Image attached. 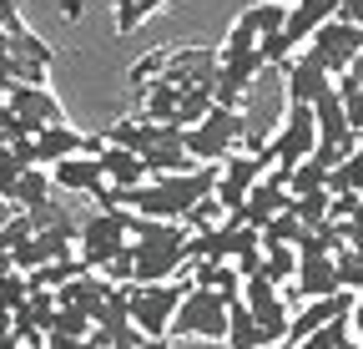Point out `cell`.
<instances>
[{"label":"cell","instance_id":"obj_37","mask_svg":"<svg viewBox=\"0 0 363 349\" xmlns=\"http://www.w3.org/2000/svg\"><path fill=\"white\" fill-rule=\"evenodd\" d=\"M136 349H172V339H147V334H142V344H136Z\"/></svg>","mask_w":363,"mask_h":349},{"label":"cell","instance_id":"obj_19","mask_svg":"<svg viewBox=\"0 0 363 349\" xmlns=\"http://www.w3.org/2000/svg\"><path fill=\"white\" fill-rule=\"evenodd\" d=\"M227 349H262V334H257V319H252V309L242 304V294L227 304V339H222Z\"/></svg>","mask_w":363,"mask_h":349},{"label":"cell","instance_id":"obj_39","mask_svg":"<svg viewBox=\"0 0 363 349\" xmlns=\"http://www.w3.org/2000/svg\"><path fill=\"white\" fill-rule=\"evenodd\" d=\"M111 349H131V344H111Z\"/></svg>","mask_w":363,"mask_h":349},{"label":"cell","instance_id":"obj_7","mask_svg":"<svg viewBox=\"0 0 363 349\" xmlns=\"http://www.w3.org/2000/svg\"><path fill=\"white\" fill-rule=\"evenodd\" d=\"M6 112L16 117V127L26 137H35L40 127H51V122H66L61 102L45 92V81H16V86H6Z\"/></svg>","mask_w":363,"mask_h":349},{"label":"cell","instance_id":"obj_38","mask_svg":"<svg viewBox=\"0 0 363 349\" xmlns=\"http://www.w3.org/2000/svg\"><path fill=\"white\" fill-rule=\"evenodd\" d=\"M272 349H293V344H288V339H283V344H272Z\"/></svg>","mask_w":363,"mask_h":349},{"label":"cell","instance_id":"obj_23","mask_svg":"<svg viewBox=\"0 0 363 349\" xmlns=\"http://www.w3.org/2000/svg\"><path fill=\"white\" fill-rule=\"evenodd\" d=\"M207 112H212V81L187 86V92L177 97V117H172V127H197Z\"/></svg>","mask_w":363,"mask_h":349},{"label":"cell","instance_id":"obj_2","mask_svg":"<svg viewBox=\"0 0 363 349\" xmlns=\"http://www.w3.org/2000/svg\"><path fill=\"white\" fill-rule=\"evenodd\" d=\"M182 142H187L192 162L222 167L227 157L247 142V117H242L238 107H217V102H212V112H207L197 127H182Z\"/></svg>","mask_w":363,"mask_h":349},{"label":"cell","instance_id":"obj_18","mask_svg":"<svg viewBox=\"0 0 363 349\" xmlns=\"http://www.w3.org/2000/svg\"><path fill=\"white\" fill-rule=\"evenodd\" d=\"M313 117H318V142H358V132L348 127V112H343L338 86L313 102Z\"/></svg>","mask_w":363,"mask_h":349},{"label":"cell","instance_id":"obj_24","mask_svg":"<svg viewBox=\"0 0 363 349\" xmlns=\"http://www.w3.org/2000/svg\"><path fill=\"white\" fill-rule=\"evenodd\" d=\"M328 203H333V193H328V188H318V193L288 198V213L298 218L303 228H323V223H328Z\"/></svg>","mask_w":363,"mask_h":349},{"label":"cell","instance_id":"obj_25","mask_svg":"<svg viewBox=\"0 0 363 349\" xmlns=\"http://www.w3.org/2000/svg\"><path fill=\"white\" fill-rule=\"evenodd\" d=\"M288 198H303V193H318V188H328V167L318 162V157H303L298 167H288Z\"/></svg>","mask_w":363,"mask_h":349},{"label":"cell","instance_id":"obj_36","mask_svg":"<svg viewBox=\"0 0 363 349\" xmlns=\"http://www.w3.org/2000/svg\"><path fill=\"white\" fill-rule=\"evenodd\" d=\"M348 329H353V339H363V294L353 299V309H348Z\"/></svg>","mask_w":363,"mask_h":349},{"label":"cell","instance_id":"obj_22","mask_svg":"<svg viewBox=\"0 0 363 349\" xmlns=\"http://www.w3.org/2000/svg\"><path fill=\"white\" fill-rule=\"evenodd\" d=\"M358 339H353V329H348V314H338V319H328L323 329H313V334H303L293 349H353Z\"/></svg>","mask_w":363,"mask_h":349},{"label":"cell","instance_id":"obj_5","mask_svg":"<svg viewBox=\"0 0 363 349\" xmlns=\"http://www.w3.org/2000/svg\"><path fill=\"white\" fill-rule=\"evenodd\" d=\"M318 152V117H313V107H288V117H283V127L267 137V147L257 152L267 167H298L303 157H313Z\"/></svg>","mask_w":363,"mask_h":349},{"label":"cell","instance_id":"obj_35","mask_svg":"<svg viewBox=\"0 0 363 349\" xmlns=\"http://www.w3.org/2000/svg\"><path fill=\"white\" fill-rule=\"evenodd\" d=\"M338 21H353V26H363V0H338Z\"/></svg>","mask_w":363,"mask_h":349},{"label":"cell","instance_id":"obj_40","mask_svg":"<svg viewBox=\"0 0 363 349\" xmlns=\"http://www.w3.org/2000/svg\"><path fill=\"white\" fill-rule=\"evenodd\" d=\"M358 198H363V188H358Z\"/></svg>","mask_w":363,"mask_h":349},{"label":"cell","instance_id":"obj_17","mask_svg":"<svg viewBox=\"0 0 363 349\" xmlns=\"http://www.w3.org/2000/svg\"><path fill=\"white\" fill-rule=\"evenodd\" d=\"M30 142H35V162H40V167H56V162H66V157H76V152H81V132H76L71 122H51V127H40Z\"/></svg>","mask_w":363,"mask_h":349},{"label":"cell","instance_id":"obj_26","mask_svg":"<svg viewBox=\"0 0 363 349\" xmlns=\"http://www.w3.org/2000/svg\"><path fill=\"white\" fill-rule=\"evenodd\" d=\"M293 274H298V248H288V243H278V248H262V279L267 284H293Z\"/></svg>","mask_w":363,"mask_h":349},{"label":"cell","instance_id":"obj_21","mask_svg":"<svg viewBox=\"0 0 363 349\" xmlns=\"http://www.w3.org/2000/svg\"><path fill=\"white\" fill-rule=\"evenodd\" d=\"M177 97H182V92H177L172 81H162V76L147 81V86H142V117H152V122H172V117H177Z\"/></svg>","mask_w":363,"mask_h":349},{"label":"cell","instance_id":"obj_34","mask_svg":"<svg viewBox=\"0 0 363 349\" xmlns=\"http://www.w3.org/2000/svg\"><path fill=\"white\" fill-rule=\"evenodd\" d=\"M45 349H86V339H76V334H61V329H45Z\"/></svg>","mask_w":363,"mask_h":349},{"label":"cell","instance_id":"obj_33","mask_svg":"<svg viewBox=\"0 0 363 349\" xmlns=\"http://www.w3.org/2000/svg\"><path fill=\"white\" fill-rule=\"evenodd\" d=\"M343 97V112H348V127L363 137V92H338Z\"/></svg>","mask_w":363,"mask_h":349},{"label":"cell","instance_id":"obj_11","mask_svg":"<svg viewBox=\"0 0 363 349\" xmlns=\"http://www.w3.org/2000/svg\"><path fill=\"white\" fill-rule=\"evenodd\" d=\"M267 71V61L257 51H238V56H217V76H212V102L217 107H242L252 92V76Z\"/></svg>","mask_w":363,"mask_h":349},{"label":"cell","instance_id":"obj_15","mask_svg":"<svg viewBox=\"0 0 363 349\" xmlns=\"http://www.w3.org/2000/svg\"><path fill=\"white\" fill-rule=\"evenodd\" d=\"M162 127H167V122H152V117L136 112V117H126V122H111V127H106V142H116V147H126V152H136V157L147 162V152L162 142Z\"/></svg>","mask_w":363,"mask_h":349},{"label":"cell","instance_id":"obj_20","mask_svg":"<svg viewBox=\"0 0 363 349\" xmlns=\"http://www.w3.org/2000/svg\"><path fill=\"white\" fill-rule=\"evenodd\" d=\"M45 198H51V172L45 167H26L16 178V188L6 193V203H16V208H40Z\"/></svg>","mask_w":363,"mask_h":349},{"label":"cell","instance_id":"obj_9","mask_svg":"<svg viewBox=\"0 0 363 349\" xmlns=\"http://www.w3.org/2000/svg\"><path fill=\"white\" fill-rule=\"evenodd\" d=\"M288 86V107H313L323 92H333V71L318 61L313 51H293L283 66H272Z\"/></svg>","mask_w":363,"mask_h":349},{"label":"cell","instance_id":"obj_1","mask_svg":"<svg viewBox=\"0 0 363 349\" xmlns=\"http://www.w3.org/2000/svg\"><path fill=\"white\" fill-rule=\"evenodd\" d=\"M187 223H162V218L131 213L126 223V253H131V284H162L187 269Z\"/></svg>","mask_w":363,"mask_h":349},{"label":"cell","instance_id":"obj_10","mask_svg":"<svg viewBox=\"0 0 363 349\" xmlns=\"http://www.w3.org/2000/svg\"><path fill=\"white\" fill-rule=\"evenodd\" d=\"M283 16H288V6H283V0H257V6H247V11L233 21V31H227V41H222V56L257 51L262 41L283 26Z\"/></svg>","mask_w":363,"mask_h":349},{"label":"cell","instance_id":"obj_8","mask_svg":"<svg viewBox=\"0 0 363 349\" xmlns=\"http://www.w3.org/2000/svg\"><path fill=\"white\" fill-rule=\"evenodd\" d=\"M308 51L318 56V61H323L333 76H343L358 56H363V26H353V21H323V26H318L313 31V41H308Z\"/></svg>","mask_w":363,"mask_h":349},{"label":"cell","instance_id":"obj_30","mask_svg":"<svg viewBox=\"0 0 363 349\" xmlns=\"http://www.w3.org/2000/svg\"><path fill=\"white\" fill-rule=\"evenodd\" d=\"M222 218H227V208H222V203H217V198L207 193V198H202V203H197V208H192L187 218H182V223H187V228L197 233V228H217Z\"/></svg>","mask_w":363,"mask_h":349},{"label":"cell","instance_id":"obj_16","mask_svg":"<svg viewBox=\"0 0 363 349\" xmlns=\"http://www.w3.org/2000/svg\"><path fill=\"white\" fill-rule=\"evenodd\" d=\"M96 162H101V172H106L111 188H142V183H152L147 162L136 157V152H126V147H116V142H106V147L96 152Z\"/></svg>","mask_w":363,"mask_h":349},{"label":"cell","instance_id":"obj_28","mask_svg":"<svg viewBox=\"0 0 363 349\" xmlns=\"http://www.w3.org/2000/svg\"><path fill=\"white\" fill-rule=\"evenodd\" d=\"M333 264H338V284H343L348 294H363V248L343 243V248L333 253Z\"/></svg>","mask_w":363,"mask_h":349},{"label":"cell","instance_id":"obj_14","mask_svg":"<svg viewBox=\"0 0 363 349\" xmlns=\"http://www.w3.org/2000/svg\"><path fill=\"white\" fill-rule=\"evenodd\" d=\"M51 183H56L61 193H81V198H101V193L111 188V183H106V172H101V162H96V157H86V152L56 162V167H51Z\"/></svg>","mask_w":363,"mask_h":349},{"label":"cell","instance_id":"obj_3","mask_svg":"<svg viewBox=\"0 0 363 349\" xmlns=\"http://www.w3.org/2000/svg\"><path fill=\"white\" fill-rule=\"evenodd\" d=\"M126 289V314L136 324V334L147 339H172V319H177V304L182 294L192 289V279H162V284H121Z\"/></svg>","mask_w":363,"mask_h":349},{"label":"cell","instance_id":"obj_13","mask_svg":"<svg viewBox=\"0 0 363 349\" xmlns=\"http://www.w3.org/2000/svg\"><path fill=\"white\" fill-rule=\"evenodd\" d=\"M157 76H162V81H172L177 92H187V86H202V81H212V76H217V51H207V46H182V51H167Z\"/></svg>","mask_w":363,"mask_h":349},{"label":"cell","instance_id":"obj_29","mask_svg":"<svg viewBox=\"0 0 363 349\" xmlns=\"http://www.w3.org/2000/svg\"><path fill=\"white\" fill-rule=\"evenodd\" d=\"M157 6H162V0H116V26H121V36H126V31H136V26H142Z\"/></svg>","mask_w":363,"mask_h":349},{"label":"cell","instance_id":"obj_4","mask_svg":"<svg viewBox=\"0 0 363 349\" xmlns=\"http://www.w3.org/2000/svg\"><path fill=\"white\" fill-rule=\"evenodd\" d=\"M227 304L233 299H222L212 289H187L177 304V319H172V339H202V344H222L227 339Z\"/></svg>","mask_w":363,"mask_h":349},{"label":"cell","instance_id":"obj_41","mask_svg":"<svg viewBox=\"0 0 363 349\" xmlns=\"http://www.w3.org/2000/svg\"><path fill=\"white\" fill-rule=\"evenodd\" d=\"M353 349H363V344H353Z\"/></svg>","mask_w":363,"mask_h":349},{"label":"cell","instance_id":"obj_6","mask_svg":"<svg viewBox=\"0 0 363 349\" xmlns=\"http://www.w3.org/2000/svg\"><path fill=\"white\" fill-rule=\"evenodd\" d=\"M126 223H131V213H91L86 223L76 228V258L86 269H106L111 258L126 248Z\"/></svg>","mask_w":363,"mask_h":349},{"label":"cell","instance_id":"obj_27","mask_svg":"<svg viewBox=\"0 0 363 349\" xmlns=\"http://www.w3.org/2000/svg\"><path fill=\"white\" fill-rule=\"evenodd\" d=\"M308 238V228L298 223V218L293 213H278V218H272V223L262 228V248H278V243H288V248H298Z\"/></svg>","mask_w":363,"mask_h":349},{"label":"cell","instance_id":"obj_32","mask_svg":"<svg viewBox=\"0 0 363 349\" xmlns=\"http://www.w3.org/2000/svg\"><path fill=\"white\" fill-rule=\"evenodd\" d=\"M333 228H338V238H343V243H353V248H363V203H358V208H353L348 218H338V223H333Z\"/></svg>","mask_w":363,"mask_h":349},{"label":"cell","instance_id":"obj_31","mask_svg":"<svg viewBox=\"0 0 363 349\" xmlns=\"http://www.w3.org/2000/svg\"><path fill=\"white\" fill-rule=\"evenodd\" d=\"M51 329H61V334H76V339H86V334H91V319H86L81 309H66V304H56V319H51Z\"/></svg>","mask_w":363,"mask_h":349},{"label":"cell","instance_id":"obj_12","mask_svg":"<svg viewBox=\"0 0 363 349\" xmlns=\"http://www.w3.org/2000/svg\"><path fill=\"white\" fill-rule=\"evenodd\" d=\"M283 178H288L283 167H267L262 178L247 188V198H242V208H238V218H242L247 228H267L278 213H288V183H283Z\"/></svg>","mask_w":363,"mask_h":349}]
</instances>
